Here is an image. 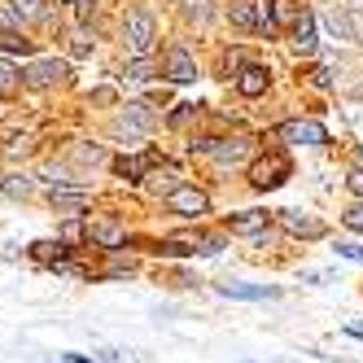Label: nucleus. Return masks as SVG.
Listing matches in <instances>:
<instances>
[{
	"mask_svg": "<svg viewBox=\"0 0 363 363\" xmlns=\"http://www.w3.org/2000/svg\"><path fill=\"white\" fill-rule=\"evenodd\" d=\"M123 40H127V53H132V57H149L153 44H158V27H153V18L145 9H136V13H127V22H123Z\"/></svg>",
	"mask_w": 363,
	"mask_h": 363,
	"instance_id": "nucleus-1",
	"label": "nucleus"
},
{
	"mask_svg": "<svg viewBox=\"0 0 363 363\" xmlns=\"http://www.w3.org/2000/svg\"><path fill=\"white\" fill-rule=\"evenodd\" d=\"M284 179H289V158H284V153H267V158H258V162L250 167V184H254L258 193L280 189Z\"/></svg>",
	"mask_w": 363,
	"mask_h": 363,
	"instance_id": "nucleus-2",
	"label": "nucleus"
},
{
	"mask_svg": "<svg viewBox=\"0 0 363 363\" xmlns=\"http://www.w3.org/2000/svg\"><path fill=\"white\" fill-rule=\"evenodd\" d=\"M70 79V66L57 62V57H44V62H31L22 70V84L27 88H53V84H66Z\"/></svg>",
	"mask_w": 363,
	"mask_h": 363,
	"instance_id": "nucleus-3",
	"label": "nucleus"
},
{
	"mask_svg": "<svg viewBox=\"0 0 363 363\" xmlns=\"http://www.w3.org/2000/svg\"><path fill=\"white\" fill-rule=\"evenodd\" d=\"M276 136H280L284 145H328V132H324L320 123H311V118H289V123H280Z\"/></svg>",
	"mask_w": 363,
	"mask_h": 363,
	"instance_id": "nucleus-4",
	"label": "nucleus"
},
{
	"mask_svg": "<svg viewBox=\"0 0 363 363\" xmlns=\"http://www.w3.org/2000/svg\"><path fill=\"white\" fill-rule=\"evenodd\" d=\"M167 206H171V215L197 219V215H206V211H211V197H206L201 189H193V184H179V189L167 197Z\"/></svg>",
	"mask_w": 363,
	"mask_h": 363,
	"instance_id": "nucleus-5",
	"label": "nucleus"
},
{
	"mask_svg": "<svg viewBox=\"0 0 363 363\" xmlns=\"http://www.w3.org/2000/svg\"><path fill=\"white\" fill-rule=\"evenodd\" d=\"M153 127V114H149V106H123V114H118V123H114V132L127 140V145H136L145 132Z\"/></svg>",
	"mask_w": 363,
	"mask_h": 363,
	"instance_id": "nucleus-6",
	"label": "nucleus"
},
{
	"mask_svg": "<svg viewBox=\"0 0 363 363\" xmlns=\"http://www.w3.org/2000/svg\"><path fill=\"white\" fill-rule=\"evenodd\" d=\"M276 219H280V228H284V232H294V237H302V241H320V237H324V223H320L315 215H302V211H280Z\"/></svg>",
	"mask_w": 363,
	"mask_h": 363,
	"instance_id": "nucleus-7",
	"label": "nucleus"
},
{
	"mask_svg": "<svg viewBox=\"0 0 363 363\" xmlns=\"http://www.w3.org/2000/svg\"><path fill=\"white\" fill-rule=\"evenodd\" d=\"M167 74H171V84H193L197 79V62L189 48H171L167 53Z\"/></svg>",
	"mask_w": 363,
	"mask_h": 363,
	"instance_id": "nucleus-8",
	"label": "nucleus"
},
{
	"mask_svg": "<svg viewBox=\"0 0 363 363\" xmlns=\"http://www.w3.org/2000/svg\"><path fill=\"white\" fill-rule=\"evenodd\" d=\"M250 145H254L250 136H232V140H219L211 158H215L219 167H237V162H245V158H250Z\"/></svg>",
	"mask_w": 363,
	"mask_h": 363,
	"instance_id": "nucleus-9",
	"label": "nucleus"
},
{
	"mask_svg": "<svg viewBox=\"0 0 363 363\" xmlns=\"http://www.w3.org/2000/svg\"><path fill=\"white\" fill-rule=\"evenodd\" d=\"M324 27L333 31V40H342V44H359V40H354L350 9H337V5H328V9H324Z\"/></svg>",
	"mask_w": 363,
	"mask_h": 363,
	"instance_id": "nucleus-10",
	"label": "nucleus"
},
{
	"mask_svg": "<svg viewBox=\"0 0 363 363\" xmlns=\"http://www.w3.org/2000/svg\"><path fill=\"white\" fill-rule=\"evenodd\" d=\"M88 206V189H53V211L62 219H74Z\"/></svg>",
	"mask_w": 363,
	"mask_h": 363,
	"instance_id": "nucleus-11",
	"label": "nucleus"
},
{
	"mask_svg": "<svg viewBox=\"0 0 363 363\" xmlns=\"http://www.w3.org/2000/svg\"><path fill=\"white\" fill-rule=\"evenodd\" d=\"M88 237H92L96 245H106V250H118V245L127 241V232H123L118 219H96V223L88 228Z\"/></svg>",
	"mask_w": 363,
	"mask_h": 363,
	"instance_id": "nucleus-12",
	"label": "nucleus"
},
{
	"mask_svg": "<svg viewBox=\"0 0 363 363\" xmlns=\"http://www.w3.org/2000/svg\"><path fill=\"white\" fill-rule=\"evenodd\" d=\"M228 228L237 232V237H258V232H267V211H241V215H228Z\"/></svg>",
	"mask_w": 363,
	"mask_h": 363,
	"instance_id": "nucleus-13",
	"label": "nucleus"
},
{
	"mask_svg": "<svg viewBox=\"0 0 363 363\" xmlns=\"http://www.w3.org/2000/svg\"><path fill=\"white\" fill-rule=\"evenodd\" d=\"M267 84H272L267 66H245V70L237 74V88H241V96H263V92H267Z\"/></svg>",
	"mask_w": 363,
	"mask_h": 363,
	"instance_id": "nucleus-14",
	"label": "nucleus"
},
{
	"mask_svg": "<svg viewBox=\"0 0 363 363\" xmlns=\"http://www.w3.org/2000/svg\"><path fill=\"white\" fill-rule=\"evenodd\" d=\"M223 298H241V302H263V298H276L280 289H272V284H219Z\"/></svg>",
	"mask_w": 363,
	"mask_h": 363,
	"instance_id": "nucleus-15",
	"label": "nucleus"
},
{
	"mask_svg": "<svg viewBox=\"0 0 363 363\" xmlns=\"http://www.w3.org/2000/svg\"><path fill=\"white\" fill-rule=\"evenodd\" d=\"M294 44L302 48V53H311V48H315V18H311L306 9H302L298 22H294Z\"/></svg>",
	"mask_w": 363,
	"mask_h": 363,
	"instance_id": "nucleus-16",
	"label": "nucleus"
},
{
	"mask_svg": "<svg viewBox=\"0 0 363 363\" xmlns=\"http://www.w3.org/2000/svg\"><path fill=\"white\" fill-rule=\"evenodd\" d=\"M0 193H5V197H13V201H27V197L35 193V179L18 171V175H9V179H5V184H0Z\"/></svg>",
	"mask_w": 363,
	"mask_h": 363,
	"instance_id": "nucleus-17",
	"label": "nucleus"
},
{
	"mask_svg": "<svg viewBox=\"0 0 363 363\" xmlns=\"http://www.w3.org/2000/svg\"><path fill=\"white\" fill-rule=\"evenodd\" d=\"M31 254L40 258V263H62V258H66V241H35Z\"/></svg>",
	"mask_w": 363,
	"mask_h": 363,
	"instance_id": "nucleus-18",
	"label": "nucleus"
},
{
	"mask_svg": "<svg viewBox=\"0 0 363 363\" xmlns=\"http://www.w3.org/2000/svg\"><path fill=\"white\" fill-rule=\"evenodd\" d=\"M228 18L237 22L241 31H254V0H232V9H228Z\"/></svg>",
	"mask_w": 363,
	"mask_h": 363,
	"instance_id": "nucleus-19",
	"label": "nucleus"
},
{
	"mask_svg": "<svg viewBox=\"0 0 363 363\" xmlns=\"http://www.w3.org/2000/svg\"><path fill=\"white\" fill-rule=\"evenodd\" d=\"M114 171H118L123 179H132V184H145V175H149L140 158H118V162H114Z\"/></svg>",
	"mask_w": 363,
	"mask_h": 363,
	"instance_id": "nucleus-20",
	"label": "nucleus"
},
{
	"mask_svg": "<svg viewBox=\"0 0 363 363\" xmlns=\"http://www.w3.org/2000/svg\"><path fill=\"white\" fill-rule=\"evenodd\" d=\"M0 53H31V40H22V31H0Z\"/></svg>",
	"mask_w": 363,
	"mask_h": 363,
	"instance_id": "nucleus-21",
	"label": "nucleus"
},
{
	"mask_svg": "<svg viewBox=\"0 0 363 363\" xmlns=\"http://www.w3.org/2000/svg\"><path fill=\"white\" fill-rule=\"evenodd\" d=\"M9 9H13L22 22H35V18H44V5H40V0H9Z\"/></svg>",
	"mask_w": 363,
	"mask_h": 363,
	"instance_id": "nucleus-22",
	"label": "nucleus"
},
{
	"mask_svg": "<svg viewBox=\"0 0 363 363\" xmlns=\"http://www.w3.org/2000/svg\"><path fill=\"white\" fill-rule=\"evenodd\" d=\"M184 18L197 22V27H201V22H211V0H184Z\"/></svg>",
	"mask_w": 363,
	"mask_h": 363,
	"instance_id": "nucleus-23",
	"label": "nucleus"
},
{
	"mask_svg": "<svg viewBox=\"0 0 363 363\" xmlns=\"http://www.w3.org/2000/svg\"><path fill=\"white\" fill-rule=\"evenodd\" d=\"M272 9H276V22H298V0H272Z\"/></svg>",
	"mask_w": 363,
	"mask_h": 363,
	"instance_id": "nucleus-24",
	"label": "nucleus"
},
{
	"mask_svg": "<svg viewBox=\"0 0 363 363\" xmlns=\"http://www.w3.org/2000/svg\"><path fill=\"white\" fill-rule=\"evenodd\" d=\"M18 88V70L5 62V57H0V96H5V92H13Z\"/></svg>",
	"mask_w": 363,
	"mask_h": 363,
	"instance_id": "nucleus-25",
	"label": "nucleus"
},
{
	"mask_svg": "<svg viewBox=\"0 0 363 363\" xmlns=\"http://www.w3.org/2000/svg\"><path fill=\"white\" fill-rule=\"evenodd\" d=\"M149 74H153L149 57H132V62H127V79H149Z\"/></svg>",
	"mask_w": 363,
	"mask_h": 363,
	"instance_id": "nucleus-26",
	"label": "nucleus"
},
{
	"mask_svg": "<svg viewBox=\"0 0 363 363\" xmlns=\"http://www.w3.org/2000/svg\"><path fill=\"white\" fill-rule=\"evenodd\" d=\"M0 149H5V158H18V153H31V136H13V140H5Z\"/></svg>",
	"mask_w": 363,
	"mask_h": 363,
	"instance_id": "nucleus-27",
	"label": "nucleus"
},
{
	"mask_svg": "<svg viewBox=\"0 0 363 363\" xmlns=\"http://www.w3.org/2000/svg\"><path fill=\"white\" fill-rule=\"evenodd\" d=\"M337 254L350 258V263H363V245L359 241H337Z\"/></svg>",
	"mask_w": 363,
	"mask_h": 363,
	"instance_id": "nucleus-28",
	"label": "nucleus"
},
{
	"mask_svg": "<svg viewBox=\"0 0 363 363\" xmlns=\"http://www.w3.org/2000/svg\"><path fill=\"white\" fill-rule=\"evenodd\" d=\"M342 219H346V228H350V232H363V201H359V206H350Z\"/></svg>",
	"mask_w": 363,
	"mask_h": 363,
	"instance_id": "nucleus-29",
	"label": "nucleus"
},
{
	"mask_svg": "<svg viewBox=\"0 0 363 363\" xmlns=\"http://www.w3.org/2000/svg\"><path fill=\"white\" fill-rule=\"evenodd\" d=\"M346 189H350V193H354V197L363 201V167H354V171L346 175Z\"/></svg>",
	"mask_w": 363,
	"mask_h": 363,
	"instance_id": "nucleus-30",
	"label": "nucleus"
},
{
	"mask_svg": "<svg viewBox=\"0 0 363 363\" xmlns=\"http://www.w3.org/2000/svg\"><path fill=\"white\" fill-rule=\"evenodd\" d=\"M311 79H315V88H333V70L328 66H315V70H311Z\"/></svg>",
	"mask_w": 363,
	"mask_h": 363,
	"instance_id": "nucleus-31",
	"label": "nucleus"
},
{
	"mask_svg": "<svg viewBox=\"0 0 363 363\" xmlns=\"http://www.w3.org/2000/svg\"><path fill=\"white\" fill-rule=\"evenodd\" d=\"M62 241H84V228H79V219H70V223L62 228Z\"/></svg>",
	"mask_w": 363,
	"mask_h": 363,
	"instance_id": "nucleus-32",
	"label": "nucleus"
},
{
	"mask_svg": "<svg viewBox=\"0 0 363 363\" xmlns=\"http://www.w3.org/2000/svg\"><path fill=\"white\" fill-rule=\"evenodd\" d=\"M79 162H92V167L106 162V149H96V145H92V149H79Z\"/></svg>",
	"mask_w": 363,
	"mask_h": 363,
	"instance_id": "nucleus-33",
	"label": "nucleus"
},
{
	"mask_svg": "<svg viewBox=\"0 0 363 363\" xmlns=\"http://www.w3.org/2000/svg\"><path fill=\"white\" fill-rule=\"evenodd\" d=\"M193 114H197V106H179V110H175V114H171V123H175V127H179V123H189V118H193Z\"/></svg>",
	"mask_w": 363,
	"mask_h": 363,
	"instance_id": "nucleus-34",
	"label": "nucleus"
},
{
	"mask_svg": "<svg viewBox=\"0 0 363 363\" xmlns=\"http://www.w3.org/2000/svg\"><path fill=\"white\" fill-rule=\"evenodd\" d=\"M92 101H96V106H114V88H96Z\"/></svg>",
	"mask_w": 363,
	"mask_h": 363,
	"instance_id": "nucleus-35",
	"label": "nucleus"
},
{
	"mask_svg": "<svg viewBox=\"0 0 363 363\" xmlns=\"http://www.w3.org/2000/svg\"><path fill=\"white\" fill-rule=\"evenodd\" d=\"M350 9V5H346ZM350 22H354V40L363 44V9H350Z\"/></svg>",
	"mask_w": 363,
	"mask_h": 363,
	"instance_id": "nucleus-36",
	"label": "nucleus"
},
{
	"mask_svg": "<svg viewBox=\"0 0 363 363\" xmlns=\"http://www.w3.org/2000/svg\"><path fill=\"white\" fill-rule=\"evenodd\" d=\"M101 363H132V359H123L118 350H106V359H101Z\"/></svg>",
	"mask_w": 363,
	"mask_h": 363,
	"instance_id": "nucleus-37",
	"label": "nucleus"
},
{
	"mask_svg": "<svg viewBox=\"0 0 363 363\" xmlns=\"http://www.w3.org/2000/svg\"><path fill=\"white\" fill-rule=\"evenodd\" d=\"M350 337H363V324H350Z\"/></svg>",
	"mask_w": 363,
	"mask_h": 363,
	"instance_id": "nucleus-38",
	"label": "nucleus"
},
{
	"mask_svg": "<svg viewBox=\"0 0 363 363\" xmlns=\"http://www.w3.org/2000/svg\"><path fill=\"white\" fill-rule=\"evenodd\" d=\"M346 5H350V9H363V0H346Z\"/></svg>",
	"mask_w": 363,
	"mask_h": 363,
	"instance_id": "nucleus-39",
	"label": "nucleus"
},
{
	"mask_svg": "<svg viewBox=\"0 0 363 363\" xmlns=\"http://www.w3.org/2000/svg\"><path fill=\"white\" fill-rule=\"evenodd\" d=\"M354 96H359V101H363V84H359V88H354Z\"/></svg>",
	"mask_w": 363,
	"mask_h": 363,
	"instance_id": "nucleus-40",
	"label": "nucleus"
},
{
	"mask_svg": "<svg viewBox=\"0 0 363 363\" xmlns=\"http://www.w3.org/2000/svg\"><path fill=\"white\" fill-rule=\"evenodd\" d=\"M70 5H74V0H70Z\"/></svg>",
	"mask_w": 363,
	"mask_h": 363,
	"instance_id": "nucleus-41",
	"label": "nucleus"
}]
</instances>
